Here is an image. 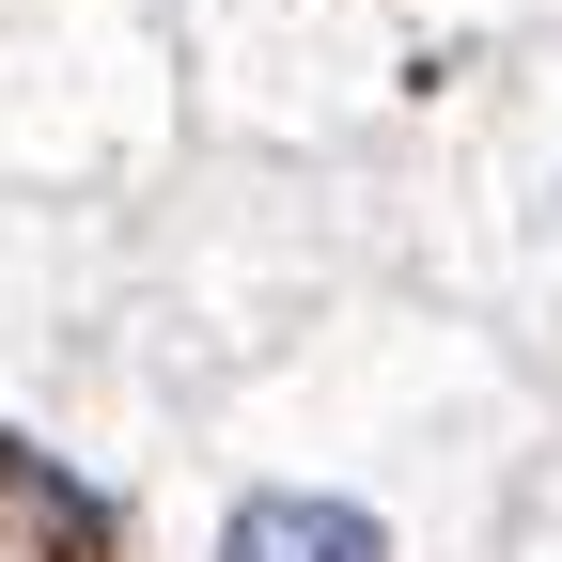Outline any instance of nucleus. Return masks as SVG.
Masks as SVG:
<instances>
[{"label": "nucleus", "mask_w": 562, "mask_h": 562, "mask_svg": "<svg viewBox=\"0 0 562 562\" xmlns=\"http://www.w3.org/2000/svg\"><path fill=\"white\" fill-rule=\"evenodd\" d=\"M140 47H157V0H0V63L63 94V140L110 125V79L140 94Z\"/></svg>", "instance_id": "obj_1"}, {"label": "nucleus", "mask_w": 562, "mask_h": 562, "mask_svg": "<svg viewBox=\"0 0 562 562\" xmlns=\"http://www.w3.org/2000/svg\"><path fill=\"white\" fill-rule=\"evenodd\" d=\"M220 562H422V547L391 501H360L328 469H250L220 501Z\"/></svg>", "instance_id": "obj_2"}, {"label": "nucleus", "mask_w": 562, "mask_h": 562, "mask_svg": "<svg viewBox=\"0 0 562 562\" xmlns=\"http://www.w3.org/2000/svg\"><path fill=\"white\" fill-rule=\"evenodd\" d=\"M0 501H16V516H32V531H47L63 562H94V547H110V501H94L79 469H47L32 438H0Z\"/></svg>", "instance_id": "obj_3"}]
</instances>
